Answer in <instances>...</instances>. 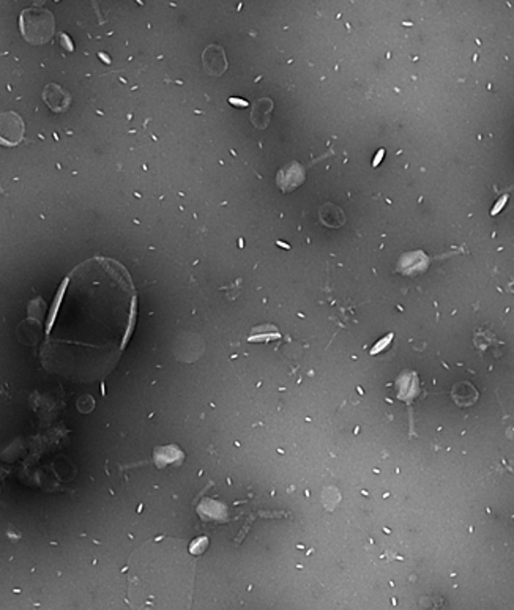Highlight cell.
<instances>
[{"mask_svg": "<svg viewBox=\"0 0 514 610\" xmlns=\"http://www.w3.org/2000/svg\"><path fill=\"white\" fill-rule=\"evenodd\" d=\"M138 320V290L128 268L94 255L66 274L49 306L40 358L68 380H103L117 366Z\"/></svg>", "mask_w": 514, "mask_h": 610, "instance_id": "obj_1", "label": "cell"}, {"mask_svg": "<svg viewBox=\"0 0 514 610\" xmlns=\"http://www.w3.org/2000/svg\"><path fill=\"white\" fill-rule=\"evenodd\" d=\"M196 558L185 541L158 536L131 553L126 602L131 610H191Z\"/></svg>", "mask_w": 514, "mask_h": 610, "instance_id": "obj_2", "label": "cell"}, {"mask_svg": "<svg viewBox=\"0 0 514 610\" xmlns=\"http://www.w3.org/2000/svg\"><path fill=\"white\" fill-rule=\"evenodd\" d=\"M56 22L52 13L41 7H32L21 13V30L22 36L30 45H46L52 38Z\"/></svg>", "mask_w": 514, "mask_h": 610, "instance_id": "obj_3", "label": "cell"}, {"mask_svg": "<svg viewBox=\"0 0 514 610\" xmlns=\"http://www.w3.org/2000/svg\"><path fill=\"white\" fill-rule=\"evenodd\" d=\"M26 125L22 117L15 111L0 114V145L16 147L24 140Z\"/></svg>", "mask_w": 514, "mask_h": 610, "instance_id": "obj_4", "label": "cell"}, {"mask_svg": "<svg viewBox=\"0 0 514 610\" xmlns=\"http://www.w3.org/2000/svg\"><path fill=\"white\" fill-rule=\"evenodd\" d=\"M202 65H204L207 75L213 77L223 76L228 70V57H226L224 47L219 45L207 46L202 54Z\"/></svg>", "mask_w": 514, "mask_h": 610, "instance_id": "obj_5", "label": "cell"}, {"mask_svg": "<svg viewBox=\"0 0 514 610\" xmlns=\"http://www.w3.org/2000/svg\"><path fill=\"white\" fill-rule=\"evenodd\" d=\"M43 100L54 112H65L71 105V96L57 84H47L43 90Z\"/></svg>", "mask_w": 514, "mask_h": 610, "instance_id": "obj_6", "label": "cell"}, {"mask_svg": "<svg viewBox=\"0 0 514 610\" xmlns=\"http://www.w3.org/2000/svg\"><path fill=\"white\" fill-rule=\"evenodd\" d=\"M451 398H453V401L456 402L457 407L466 408V407H472L476 404V402H478L480 393H478V389L472 385V383L462 380V382H457L456 385L453 387Z\"/></svg>", "mask_w": 514, "mask_h": 610, "instance_id": "obj_7", "label": "cell"}, {"mask_svg": "<svg viewBox=\"0 0 514 610\" xmlns=\"http://www.w3.org/2000/svg\"><path fill=\"white\" fill-rule=\"evenodd\" d=\"M273 111V101L270 98H262L254 105L251 111V121L257 130H265L270 124V114Z\"/></svg>", "mask_w": 514, "mask_h": 610, "instance_id": "obj_8", "label": "cell"}, {"mask_svg": "<svg viewBox=\"0 0 514 610\" xmlns=\"http://www.w3.org/2000/svg\"><path fill=\"white\" fill-rule=\"evenodd\" d=\"M319 218H321L322 224H325L327 228H332V229H338L346 223L344 211H342L339 207L335 205V204L323 205L319 211Z\"/></svg>", "mask_w": 514, "mask_h": 610, "instance_id": "obj_9", "label": "cell"}, {"mask_svg": "<svg viewBox=\"0 0 514 610\" xmlns=\"http://www.w3.org/2000/svg\"><path fill=\"white\" fill-rule=\"evenodd\" d=\"M207 546H209V540H207L205 536H202V538H198L191 546H189V552H191V555H200L205 551Z\"/></svg>", "mask_w": 514, "mask_h": 610, "instance_id": "obj_10", "label": "cell"}, {"mask_svg": "<svg viewBox=\"0 0 514 610\" xmlns=\"http://www.w3.org/2000/svg\"><path fill=\"white\" fill-rule=\"evenodd\" d=\"M506 199H508V196H505L504 199H501V200H500V202H499L497 205H495V209H494V210L491 211V215H497V213H499V211L501 210V205H505V202H506Z\"/></svg>", "mask_w": 514, "mask_h": 610, "instance_id": "obj_11", "label": "cell"}]
</instances>
